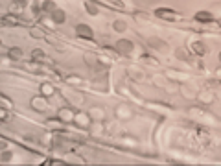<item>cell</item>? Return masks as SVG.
Wrapping results in <instances>:
<instances>
[{
    "mask_svg": "<svg viewBox=\"0 0 221 166\" xmlns=\"http://www.w3.org/2000/svg\"><path fill=\"white\" fill-rule=\"evenodd\" d=\"M76 33H78L79 37H89V39L92 37V30L87 26V24H79L78 28H76Z\"/></svg>",
    "mask_w": 221,
    "mask_h": 166,
    "instance_id": "6da1fadb",
    "label": "cell"
},
{
    "mask_svg": "<svg viewBox=\"0 0 221 166\" xmlns=\"http://www.w3.org/2000/svg\"><path fill=\"white\" fill-rule=\"evenodd\" d=\"M116 50L122 52V54H129V52H133V44L129 41H120L118 46H116Z\"/></svg>",
    "mask_w": 221,
    "mask_h": 166,
    "instance_id": "7a4b0ae2",
    "label": "cell"
},
{
    "mask_svg": "<svg viewBox=\"0 0 221 166\" xmlns=\"http://www.w3.org/2000/svg\"><path fill=\"white\" fill-rule=\"evenodd\" d=\"M52 19H54L55 22H65V11H61V9H55L54 13H52Z\"/></svg>",
    "mask_w": 221,
    "mask_h": 166,
    "instance_id": "3957f363",
    "label": "cell"
},
{
    "mask_svg": "<svg viewBox=\"0 0 221 166\" xmlns=\"http://www.w3.org/2000/svg\"><path fill=\"white\" fill-rule=\"evenodd\" d=\"M210 19H212V15L208 11H199L197 13V20H210Z\"/></svg>",
    "mask_w": 221,
    "mask_h": 166,
    "instance_id": "277c9868",
    "label": "cell"
},
{
    "mask_svg": "<svg viewBox=\"0 0 221 166\" xmlns=\"http://www.w3.org/2000/svg\"><path fill=\"white\" fill-rule=\"evenodd\" d=\"M20 56H22V52H20L19 48H17V50L13 48V50L9 52V57H11V59H20Z\"/></svg>",
    "mask_w": 221,
    "mask_h": 166,
    "instance_id": "5b68a950",
    "label": "cell"
},
{
    "mask_svg": "<svg viewBox=\"0 0 221 166\" xmlns=\"http://www.w3.org/2000/svg\"><path fill=\"white\" fill-rule=\"evenodd\" d=\"M149 43H151V46H155V48H160V46L164 44L160 39H155V37H151V39H149Z\"/></svg>",
    "mask_w": 221,
    "mask_h": 166,
    "instance_id": "8992f818",
    "label": "cell"
},
{
    "mask_svg": "<svg viewBox=\"0 0 221 166\" xmlns=\"http://www.w3.org/2000/svg\"><path fill=\"white\" fill-rule=\"evenodd\" d=\"M87 9H89L92 15H96V13H98V8H96V4H92V2H87Z\"/></svg>",
    "mask_w": 221,
    "mask_h": 166,
    "instance_id": "52a82bcc",
    "label": "cell"
},
{
    "mask_svg": "<svg viewBox=\"0 0 221 166\" xmlns=\"http://www.w3.org/2000/svg\"><path fill=\"white\" fill-rule=\"evenodd\" d=\"M157 15H159V17H171L173 13H171V11H168V9H159V11H157Z\"/></svg>",
    "mask_w": 221,
    "mask_h": 166,
    "instance_id": "ba28073f",
    "label": "cell"
},
{
    "mask_svg": "<svg viewBox=\"0 0 221 166\" xmlns=\"http://www.w3.org/2000/svg\"><path fill=\"white\" fill-rule=\"evenodd\" d=\"M114 30H118V32H124L125 30V22H114Z\"/></svg>",
    "mask_w": 221,
    "mask_h": 166,
    "instance_id": "9c48e42d",
    "label": "cell"
},
{
    "mask_svg": "<svg viewBox=\"0 0 221 166\" xmlns=\"http://www.w3.org/2000/svg\"><path fill=\"white\" fill-rule=\"evenodd\" d=\"M194 48H195L197 52H199V54H203V52H205V48L201 46V43H195V44H194Z\"/></svg>",
    "mask_w": 221,
    "mask_h": 166,
    "instance_id": "30bf717a",
    "label": "cell"
},
{
    "mask_svg": "<svg viewBox=\"0 0 221 166\" xmlns=\"http://www.w3.org/2000/svg\"><path fill=\"white\" fill-rule=\"evenodd\" d=\"M219 24H221V20H219Z\"/></svg>",
    "mask_w": 221,
    "mask_h": 166,
    "instance_id": "8fae6325",
    "label": "cell"
},
{
    "mask_svg": "<svg viewBox=\"0 0 221 166\" xmlns=\"http://www.w3.org/2000/svg\"><path fill=\"white\" fill-rule=\"evenodd\" d=\"M219 57H221V56H219Z\"/></svg>",
    "mask_w": 221,
    "mask_h": 166,
    "instance_id": "7c38bea8",
    "label": "cell"
}]
</instances>
